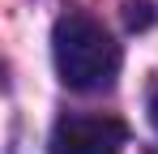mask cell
<instances>
[{
	"label": "cell",
	"mask_w": 158,
	"mask_h": 154,
	"mask_svg": "<svg viewBox=\"0 0 158 154\" xmlns=\"http://www.w3.org/2000/svg\"><path fill=\"white\" fill-rule=\"evenodd\" d=\"M128 128L115 116H60L52 128L47 154H124Z\"/></svg>",
	"instance_id": "obj_2"
},
{
	"label": "cell",
	"mask_w": 158,
	"mask_h": 154,
	"mask_svg": "<svg viewBox=\"0 0 158 154\" xmlns=\"http://www.w3.org/2000/svg\"><path fill=\"white\" fill-rule=\"evenodd\" d=\"M52 56H56V73L69 90L94 94L107 90L115 73H120V43L103 30V22H94L90 13L69 9L52 30Z\"/></svg>",
	"instance_id": "obj_1"
},
{
	"label": "cell",
	"mask_w": 158,
	"mask_h": 154,
	"mask_svg": "<svg viewBox=\"0 0 158 154\" xmlns=\"http://www.w3.org/2000/svg\"><path fill=\"white\" fill-rule=\"evenodd\" d=\"M145 111H150V124L158 128V81L150 86V99H145Z\"/></svg>",
	"instance_id": "obj_3"
}]
</instances>
